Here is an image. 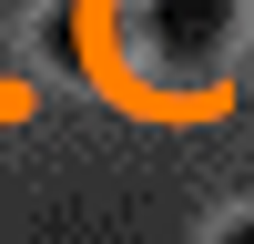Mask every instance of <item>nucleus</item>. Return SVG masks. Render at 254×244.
Returning <instances> with one entry per match:
<instances>
[{
	"label": "nucleus",
	"mask_w": 254,
	"mask_h": 244,
	"mask_svg": "<svg viewBox=\"0 0 254 244\" xmlns=\"http://www.w3.org/2000/svg\"><path fill=\"white\" fill-rule=\"evenodd\" d=\"M142 31H153V61H163V71H193V61L224 51L234 0H142Z\"/></svg>",
	"instance_id": "nucleus-1"
},
{
	"label": "nucleus",
	"mask_w": 254,
	"mask_h": 244,
	"mask_svg": "<svg viewBox=\"0 0 254 244\" xmlns=\"http://www.w3.org/2000/svg\"><path fill=\"white\" fill-rule=\"evenodd\" d=\"M51 61H81V10H51Z\"/></svg>",
	"instance_id": "nucleus-2"
},
{
	"label": "nucleus",
	"mask_w": 254,
	"mask_h": 244,
	"mask_svg": "<svg viewBox=\"0 0 254 244\" xmlns=\"http://www.w3.org/2000/svg\"><path fill=\"white\" fill-rule=\"evenodd\" d=\"M214 244H254V214H244V224H224V234H214Z\"/></svg>",
	"instance_id": "nucleus-3"
}]
</instances>
